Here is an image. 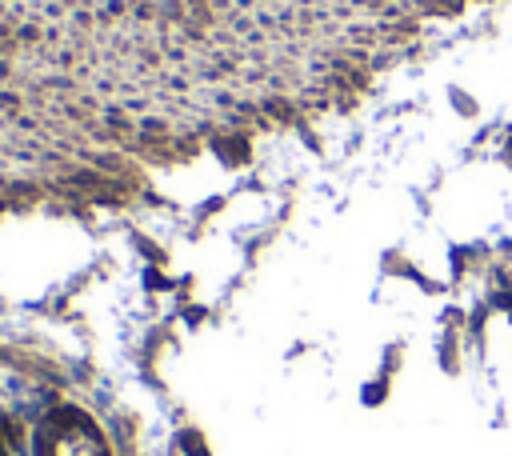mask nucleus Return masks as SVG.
Here are the masks:
<instances>
[{"label": "nucleus", "instance_id": "nucleus-1", "mask_svg": "<svg viewBox=\"0 0 512 456\" xmlns=\"http://www.w3.org/2000/svg\"><path fill=\"white\" fill-rule=\"evenodd\" d=\"M40 456H108L100 432L72 408L52 412L40 424Z\"/></svg>", "mask_w": 512, "mask_h": 456}]
</instances>
